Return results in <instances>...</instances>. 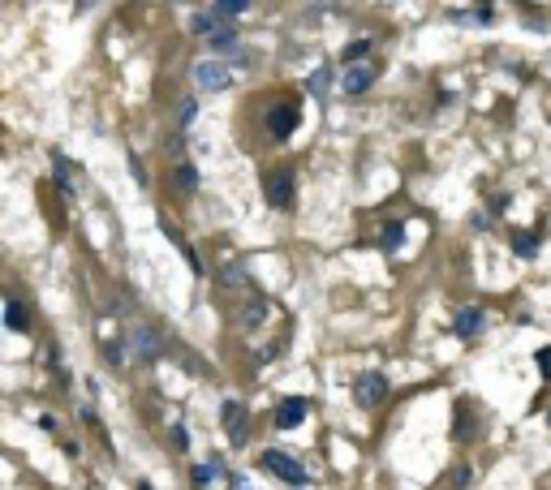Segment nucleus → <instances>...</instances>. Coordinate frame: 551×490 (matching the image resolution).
Listing matches in <instances>:
<instances>
[{
    "label": "nucleus",
    "mask_w": 551,
    "mask_h": 490,
    "mask_svg": "<svg viewBox=\"0 0 551 490\" xmlns=\"http://www.w3.org/2000/svg\"><path fill=\"white\" fill-rule=\"evenodd\" d=\"M258 465H263L267 473H276L280 482H289V486H306V482H311V478H306V469H302V465H297L289 452H276V447H267L263 456H258Z\"/></svg>",
    "instance_id": "obj_1"
},
{
    "label": "nucleus",
    "mask_w": 551,
    "mask_h": 490,
    "mask_svg": "<svg viewBox=\"0 0 551 490\" xmlns=\"http://www.w3.org/2000/svg\"><path fill=\"white\" fill-rule=\"evenodd\" d=\"M263 194H267V202H271L276 211H293V202H297V189H293V172H289V168H276V172H267V181H263Z\"/></svg>",
    "instance_id": "obj_2"
},
{
    "label": "nucleus",
    "mask_w": 551,
    "mask_h": 490,
    "mask_svg": "<svg viewBox=\"0 0 551 490\" xmlns=\"http://www.w3.org/2000/svg\"><path fill=\"white\" fill-rule=\"evenodd\" d=\"M194 82H199L203 91L216 95V91H229L233 78H229V69H224L220 60H199V65H194Z\"/></svg>",
    "instance_id": "obj_3"
},
{
    "label": "nucleus",
    "mask_w": 551,
    "mask_h": 490,
    "mask_svg": "<svg viewBox=\"0 0 551 490\" xmlns=\"http://www.w3.org/2000/svg\"><path fill=\"white\" fill-rule=\"evenodd\" d=\"M293 129H297V108H293V104H280V108L267 112V134H271L276 142H284Z\"/></svg>",
    "instance_id": "obj_4"
},
{
    "label": "nucleus",
    "mask_w": 551,
    "mask_h": 490,
    "mask_svg": "<svg viewBox=\"0 0 551 490\" xmlns=\"http://www.w3.org/2000/svg\"><path fill=\"white\" fill-rule=\"evenodd\" d=\"M383 396H387V379H383L379 370H366L362 379H358V404L362 408H375Z\"/></svg>",
    "instance_id": "obj_5"
},
{
    "label": "nucleus",
    "mask_w": 551,
    "mask_h": 490,
    "mask_svg": "<svg viewBox=\"0 0 551 490\" xmlns=\"http://www.w3.org/2000/svg\"><path fill=\"white\" fill-rule=\"evenodd\" d=\"M129 349H134V357L151 362V357L164 353V340H159V331H151V327H138V331H129Z\"/></svg>",
    "instance_id": "obj_6"
},
{
    "label": "nucleus",
    "mask_w": 551,
    "mask_h": 490,
    "mask_svg": "<svg viewBox=\"0 0 551 490\" xmlns=\"http://www.w3.org/2000/svg\"><path fill=\"white\" fill-rule=\"evenodd\" d=\"M306 413H311V404H306L302 396H289L280 408H276V426H280V430H293V426H302V421H306Z\"/></svg>",
    "instance_id": "obj_7"
},
{
    "label": "nucleus",
    "mask_w": 551,
    "mask_h": 490,
    "mask_svg": "<svg viewBox=\"0 0 551 490\" xmlns=\"http://www.w3.org/2000/svg\"><path fill=\"white\" fill-rule=\"evenodd\" d=\"M452 327H457L461 340H474V336L482 331V310H478V305H461L457 314H452Z\"/></svg>",
    "instance_id": "obj_8"
},
{
    "label": "nucleus",
    "mask_w": 551,
    "mask_h": 490,
    "mask_svg": "<svg viewBox=\"0 0 551 490\" xmlns=\"http://www.w3.org/2000/svg\"><path fill=\"white\" fill-rule=\"evenodd\" d=\"M224 426H229V439L233 443H246V426H250V413L241 404H224Z\"/></svg>",
    "instance_id": "obj_9"
},
{
    "label": "nucleus",
    "mask_w": 551,
    "mask_h": 490,
    "mask_svg": "<svg viewBox=\"0 0 551 490\" xmlns=\"http://www.w3.org/2000/svg\"><path fill=\"white\" fill-rule=\"evenodd\" d=\"M345 95H362L370 91V82H375V65H353V69H345Z\"/></svg>",
    "instance_id": "obj_10"
},
{
    "label": "nucleus",
    "mask_w": 551,
    "mask_h": 490,
    "mask_svg": "<svg viewBox=\"0 0 551 490\" xmlns=\"http://www.w3.org/2000/svg\"><path fill=\"white\" fill-rule=\"evenodd\" d=\"M172 189L181 194V198H190V194L199 189V168H194V163H177L172 168Z\"/></svg>",
    "instance_id": "obj_11"
},
{
    "label": "nucleus",
    "mask_w": 551,
    "mask_h": 490,
    "mask_svg": "<svg viewBox=\"0 0 551 490\" xmlns=\"http://www.w3.org/2000/svg\"><path fill=\"white\" fill-rule=\"evenodd\" d=\"M306 91H311L315 100H323V95L332 91V69H328V65H319V69H315L311 78H306Z\"/></svg>",
    "instance_id": "obj_12"
},
{
    "label": "nucleus",
    "mask_w": 551,
    "mask_h": 490,
    "mask_svg": "<svg viewBox=\"0 0 551 490\" xmlns=\"http://www.w3.org/2000/svg\"><path fill=\"white\" fill-rule=\"evenodd\" d=\"M250 9V0H216V18H241Z\"/></svg>",
    "instance_id": "obj_13"
},
{
    "label": "nucleus",
    "mask_w": 551,
    "mask_h": 490,
    "mask_svg": "<svg viewBox=\"0 0 551 490\" xmlns=\"http://www.w3.org/2000/svg\"><path fill=\"white\" fill-rule=\"evenodd\" d=\"M513 250L521 258H530L534 250H539V233H513Z\"/></svg>",
    "instance_id": "obj_14"
},
{
    "label": "nucleus",
    "mask_w": 551,
    "mask_h": 490,
    "mask_svg": "<svg viewBox=\"0 0 551 490\" xmlns=\"http://www.w3.org/2000/svg\"><path fill=\"white\" fill-rule=\"evenodd\" d=\"M216 473H220V465H216V460H207V465H194L190 478H194V486H212V482H216Z\"/></svg>",
    "instance_id": "obj_15"
},
{
    "label": "nucleus",
    "mask_w": 551,
    "mask_h": 490,
    "mask_svg": "<svg viewBox=\"0 0 551 490\" xmlns=\"http://www.w3.org/2000/svg\"><path fill=\"white\" fill-rule=\"evenodd\" d=\"M383 250H401V245H405V228L401 224H383Z\"/></svg>",
    "instance_id": "obj_16"
},
{
    "label": "nucleus",
    "mask_w": 551,
    "mask_h": 490,
    "mask_svg": "<svg viewBox=\"0 0 551 490\" xmlns=\"http://www.w3.org/2000/svg\"><path fill=\"white\" fill-rule=\"evenodd\" d=\"M263 318H267V305L263 301H250L246 310H241V327H258Z\"/></svg>",
    "instance_id": "obj_17"
},
{
    "label": "nucleus",
    "mask_w": 551,
    "mask_h": 490,
    "mask_svg": "<svg viewBox=\"0 0 551 490\" xmlns=\"http://www.w3.org/2000/svg\"><path fill=\"white\" fill-rule=\"evenodd\" d=\"M207 43H212V47H233L237 35H233V26H216L212 35H207Z\"/></svg>",
    "instance_id": "obj_18"
},
{
    "label": "nucleus",
    "mask_w": 551,
    "mask_h": 490,
    "mask_svg": "<svg viewBox=\"0 0 551 490\" xmlns=\"http://www.w3.org/2000/svg\"><path fill=\"white\" fill-rule=\"evenodd\" d=\"M190 30H194V35H212V30H216V9H212V13H199V18H190Z\"/></svg>",
    "instance_id": "obj_19"
},
{
    "label": "nucleus",
    "mask_w": 551,
    "mask_h": 490,
    "mask_svg": "<svg viewBox=\"0 0 551 490\" xmlns=\"http://www.w3.org/2000/svg\"><path fill=\"white\" fill-rule=\"evenodd\" d=\"M104 357L112 362V370H125V353H121V345H112V340H108V345H104Z\"/></svg>",
    "instance_id": "obj_20"
},
{
    "label": "nucleus",
    "mask_w": 551,
    "mask_h": 490,
    "mask_svg": "<svg viewBox=\"0 0 551 490\" xmlns=\"http://www.w3.org/2000/svg\"><path fill=\"white\" fill-rule=\"evenodd\" d=\"M370 52V39H353L349 47H345V60H358V56H366Z\"/></svg>",
    "instance_id": "obj_21"
},
{
    "label": "nucleus",
    "mask_w": 551,
    "mask_h": 490,
    "mask_svg": "<svg viewBox=\"0 0 551 490\" xmlns=\"http://www.w3.org/2000/svg\"><path fill=\"white\" fill-rule=\"evenodd\" d=\"M5 323H9V327H26V314H22V305H18V301H9V310H5Z\"/></svg>",
    "instance_id": "obj_22"
},
{
    "label": "nucleus",
    "mask_w": 551,
    "mask_h": 490,
    "mask_svg": "<svg viewBox=\"0 0 551 490\" xmlns=\"http://www.w3.org/2000/svg\"><path fill=\"white\" fill-rule=\"evenodd\" d=\"M172 452H190V434H185V426H172Z\"/></svg>",
    "instance_id": "obj_23"
},
{
    "label": "nucleus",
    "mask_w": 551,
    "mask_h": 490,
    "mask_svg": "<svg viewBox=\"0 0 551 490\" xmlns=\"http://www.w3.org/2000/svg\"><path fill=\"white\" fill-rule=\"evenodd\" d=\"M190 121H194V100H181V108H177V125L190 129Z\"/></svg>",
    "instance_id": "obj_24"
},
{
    "label": "nucleus",
    "mask_w": 551,
    "mask_h": 490,
    "mask_svg": "<svg viewBox=\"0 0 551 490\" xmlns=\"http://www.w3.org/2000/svg\"><path fill=\"white\" fill-rule=\"evenodd\" d=\"M224 284H229V288H237V284H246V271H237V267H229V271H224Z\"/></svg>",
    "instance_id": "obj_25"
},
{
    "label": "nucleus",
    "mask_w": 551,
    "mask_h": 490,
    "mask_svg": "<svg viewBox=\"0 0 551 490\" xmlns=\"http://www.w3.org/2000/svg\"><path fill=\"white\" fill-rule=\"evenodd\" d=\"M52 172H56V185H60V189H74V185H69V172H65V159H56Z\"/></svg>",
    "instance_id": "obj_26"
},
{
    "label": "nucleus",
    "mask_w": 551,
    "mask_h": 490,
    "mask_svg": "<svg viewBox=\"0 0 551 490\" xmlns=\"http://www.w3.org/2000/svg\"><path fill=\"white\" fill-rule=\"evenodd\" d=\"M539 366H543V374L551 379V349H543V353H539Z\"/></svg>",
    "instance_id": "obj_27"
},
{
    "label": "nucleus",
    "mask_w": 551,
    "mask_h": 490,
    "mask_svg": "<svg viewBox=\"0 0 551 490\" xmlns=\"http://www.w3.org/2000/svg\"><path fill=\"white\" fill-rule=\"evenodd\" d=\"M452 486H469V469H457V473H452Z\"/></svg>",
    "instance_id": "obj_28"
},
{
    "label": "nucleus",
    "mask_w": 551,
    "mask_h": 490,
    "mask_svg": "<svg viewBox=\"0 0 551 490\" xmlns=\"http://www.w3.org/2000/svg\"><path fill=\"white\" fill-rule=\"evenodd\" d=\"M547 426H551V413H547Z\"/></svg>",
    "instance_id": "obj_29"
}]
</instances>
